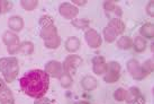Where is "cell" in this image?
<instances>
[{"label": "cell", "instance_id": "6da1fadb", "mask_svg": "<svg viewBox=\"0 0 154 104\" xmlns=\"http://www.w3.org/2000/svg\"><path fill=\"white\" fill-rule=\"evenodd\" d=\"M22 91L34 100L42 99L50 88V76L43 69H32L19 78Z\"/></svg>", "mask_w": 154, "mask_h": 104}, {"label": "cell", "instance_id": "7a4b0ae2", "mask_svg": "<svg viewBox=\"0 0 154 104\" xmlns=\"http://www.w3.org/2000/svg\"><path fill=\"white\" fill-rule=\"evenodd\" d=\"M0 73L6 83H13L19 74V62L16 57L0 58Z\"/></svg>", "mask_w": 154, "mask_h": 104}, {"label": "cell", "instance_id": "3957f363", "mask_svg": "<svg viewBox=\"0 0 154 104\" xmlns=\"http://www.w3.org/2000/svg\"><path fill=\"white\" fill-rule=\"evenodd\" d=\"M126 68H127L128 74L135 80L141 82V80H143V79H145L147 77V75L142 69V66L140 63V61L136 60V59H129L127 61V63H126Z\"/></svg>", "mask_w": 154, "mask_h": 104}, {"label": "cell", "instance_id": "277c9868", "mask_svg": "<svg viewBox=\"0 0 154 104\" xmlns=\"http://www.w3.org/2000/svg\"><path fill=\"white\" fill-rule=\"evenodd\" d=\"M59 14L64 19L72 21V19L78 17V15H79V8L75 7L74 5H72L71 2H69V1H63L59 6Z\"/></svg>", "mask_w": 154, "mask_h": 104}, {"label": "cell", "instance_id": "5b68a950", "mask_svg": "<svg viewBox=\"0 0 154 104\" xmlns=\"http://www.w3.org/2000/svg\"><path fill=\"white\" fill-rule=\"evenodd\" d=\"M85 40H86L87 45L91 49H98L103 44V37L99 32L94 28H88L85 32Z\"/></svg>", "mask_w": 154, "mask_h": 104}, {"label": "cell", "instance_id": "8992f818", "mask_svg": "<svg viewBox=\"0 0 154 104\" xmlns=\"http://www.w3.org/2000/svg\"><path fill=\"white\" fill-rule=\"evenodd\" d=\"M43 70L50 76V77L56 78V79H59V78L63 75V73H64L62 62H60V61H57V60L47 61L46 63H45V66H44Z\"/></svg>", "mask_w": 154, "mask_h": 104}, {"label": "cell", "instance_id": "52a82bcc", "mask_svg": "<svg viewBox=\"0 0 154 104\" xmlns=\"http://www.w3.org/2000/svg\"><path fill=\"white\" fill-rule=\"evenodd\" d=\"M82 58L80 56H78L75 53L73 54H69V56L65 57L64 61L62 62V66H63V70L65 73H72L74 70H77L82 63Z\"/></svg>", "mask_w": 154, "mask_h": 104}, {"label": "cell", "instance_id": "ba28073f", "mask_svg": "<svg viewBox=\"0 0 154 104\" xmlns=\"http://www.w3.org/2000/svg\"><path fill=\"white\" fill-rule=\"evenodd\" d=\"M138 101H145L144 96L142 94L141 89L136 86L129 87L128 89H126V99L125 102L127 104H134Z\"/></svg>", "mask_w": 154, "mask_h": 104}, {"label": "cell", "instance_id": "9c48e42d", "mask_svg": "<svg viewBox=\"0 0 154 104\" xmlns=\"http://www.w3.org/2000/svg\"><path fill=\"white\" fill-rule=\"evenodd\" d=\"M7 25H8L9 31H11L14 33H19L24 30V26H25V22H24V18L22 16H18V15H13L8 18L7 21Z\"/></svg>", "mask_w": 154, "mask_h": 104}, {"label": "cell", "instance_id": "30bf717a", "mask_svg": "<svg viewBox=\"0 0 154 104\" xmlns=\"http://www.w3.org/2000/svg\"><path fill=\"white\" fill-rule=\"evenodd\" d=\"M80 47H81V41L77 36H69L68 39L65 40L64 48L70 54H73L77 51H79Z\"/></svg>", "mask_w": 154, "mask_h": 104}, {"label": "cell", "instance_id": "8fae6325", "mask_svg": "<svg viewBox=\"0 0 154 104\" xmlns=\"http://www.w3.org/2000/svg\"><path fill=\"white\" fill-rule=\"evenodd\" d=\"M80 85L81 87L87 92H91V91H94L97 86H98V80H97V78L94 77V76H91V75H87L85 77L81 79V82H80Z\"/></svg>", "mask_w": 154, "mask_h": 104}, {"label": "cell", "instance_id": "7c38bea8", "mask_svg": "<svg viewBox=\"0 0 154 104\" xmlns=\"http://www.w3.org/2000/svg\"><path fill=\"white\" fill-rule=\"evenodd\" d=\"M1 40L6 47H10V45H15V44L20 43V39L18 36L17 33H14L11 31H6L1 36Z\"/></svg>", "mask_w": 154, "mask_h": 104}, {"label": "cell", "instance_id": "4fadbf2b", "mask_svg": "<svg viewBox=\"0 0 154 104\" xmlns=\"http://www.w3.org/2000/svg\"><path fill=\"white\" fill-rule=\"evenodd\" d=\"M108 27H110L111 30L115 32L116 34H117V36L118 35H122L123 33L125 32V30H126V25H125V23L122 21V19H119V18H110L109 19V22H108Z\"/></svg>", "mask_w": 154, "mask_h": 104}, {"label": "cell", "instance_id": "5bb4252c", "mask_svg": "<svg viewBox=\"0 0 154 104\" xmlns=\"http://www.w3.org/2000/svg\"><path fill=\"white\" fill-rule=\"evenodd\" d=\"M57 35H59V33H57V27L55 25L43 27V28H41V31H39V37L43 40V41L53 39V37H55Z\"/></svg>", "mask_w": 154, "mask_h": 104}, {"label": "cell", "instance_id": "9a60e30c", "mask_svg": "<svg viewBox=\"0 0 154 104\" xmlns=\"http://www.w3.org/2000/svg\"><path fill=\"white\" fill-rule=\"evenodd\" d=\"M140 36L145 40H152L154 37V26L152 23H145L140 28Z\"/></svg>", "mask_w": 154, "mask_h": 104}, {"label": "cell", "instance_id": "2e32d148", "mask_svg": "<svg viewBox=\"0 0 154 104\" xmlns=\"http://www.w3.org/2000/svg\"><path fill=\"white\" fill-rule=\"evenodd\" d=\"M147 48V41L145 39H143L142 36H135L133 39V48L134 51L137 53H143Z\"/></svg>", "mask_w": 154, "mask_h": 104}, {"label": "cell", "instance_id": "e0dca14e", "mask_svg": "<svg viewBox=\"0 0 154 104\" xmlns=\"http://www.w3.org/2000/svg\"><path fill=\"white\" fill-rule=\"evenodd\" d=\"M116 47L119 49V50H123V51H127V50H131L133 48V39L131 36H120L119 39L117 40L116 42Z\"/></svg>", "mask_w": 154, "mask_h": 104}, {"label": "cell", "instance_id": "ac0fdd59", "mask_svg": "<svg viewBox=\"0 0 154 104\" xmlns=\"http://www.w3.org/2000/svg\"><path fill=\"white\" fill-rule=\"evenodd\" d=\"M0 104H15L13 91L6 87L4 91L0 93Z\"/></svg>", "mask_w": 154, "mask_h": 104}, {"label": "cell", "instance_id": "d6986e66", "mask_svg": "<svg viewBox=\"0 0 154 104\" xmlns=\"http://www.w3.org/2000/svg\"><path fill=\"white\" fill-rule=\"evenodd\" d=\"M35 51V45L32 41H23L19 45V53H23L25 56H30Z\"/></svg>", "mask_w": 154, "mask_h": 104}, {"label": "cell", "instance_id": "ffe728a7", "mask_svg": "<svg viewBox=\"0 0 154 104\" xmlns=\"http://www.w3.org/2000/svg\"><path fill=\"white\" fill-rule=\"evenodd\" d=\"M59 82H60V85L62 88H64V89H69V88H71L73 85V77L72 75L70 74V73H63V75L59 78Z\"/></svg>", "mask_w": 154, "mask_h": 104}, {"label": "cell", "instance_id": "44dd1931", "mask_svg": "<svg viewBox=\"0 0 154 104\" xmlns=\"http://www.w3.org/2000/svg\"><path fill=\"white\" fill-rule=\"evenodd\" d=\"M71 25L73 27H75L78 30H82V31H86L89 28L90 26V21L88 18H74L71 21Z\"/></svg>", "mask_w": 154, "mask_h": 104}, {"label": "cell", "instance_id": "7402d4cb", "mask_svg": "<svg viewBox=\"0 0 154 104\" xmlns=\"http://www.w3.org/2000/svg\"><path fill=\"white\" fill-rule=\"evenodd\" d=\"M101 37H103V41L107 42V43H114L117 40V34L111 30L110 27L106 26L103 30V36Z\"/></svg>", "mask_w": 154, "mask_h": 104}, {"label": "cell", "instance_id": "603a6c76", "mask_svg": "<svg viewBox=\"0 0 154 104\" xmlns=\"http://www.w3.org/2000/svg\"><path fill=\"white\" fill-rule=\"evenodd\" d=\"M61 43H62V39H61L60 35H57L53 39L44 41V47L46 49H50V50H56V49L60 48Z\"/></svg>", "mask_w": 154, "mask_h": 104}, {"label": "cell", "instance_id": "cb8c5ba5", "mask_svg": "<svg viewBox=\"0 0 154 104\" xmlns=\"http://www.w3.org/2000/svg\"><path fill=\"white\" fill-rule=\"evenodd\" d=\"M20 6H22V8L26 11H33L35 9L38 7L39 2L37 0H22L20 2Z\"/></svg>", "mask_w": 154, "mask_h": 104}, {"label": "cell", "instance_id": "d4e9b609", "mask_svg": "<svg viewBox=\"0 0 154 104\" xmlns=\"http://www.w3.org/2000/svg\"><path fill=\"white\" fill-rule=\"evenodd\" d=\"M92 71L96 76H103L107 71V62H100L92 65Z\"/></svg>", "mask_w": 154, "mask_h": 104}, {"label": "cell", "instance_id": "484cf974", "mask_svg": "<svg viewBox=\"0 0 154 104\" xmlns=\"http://www.w3.org/2000/svg\"><path fill=\"white\" fill-rule=\"evenodd\" d=\"M103 82L107 84H115L120 79V74H116V73H110V71H106V74L103 76Z\"/></svg>", "mask_w": 154, "mask_h": 104}, {"label": "cell", "instance_id": "4316f807", "mask_svg": "<svg viewBox=\"0 0 154 104\" xmlns=\"http://www.w3.org/2000/svg\"><path fill=\"white\" fill-rule=\"evenodd\" d=\"M38 24H39V26H41V28L54 25V18L52 17L51 15H43V16L39 17Z\"/></svg>", "mask_w": 154, "mask_h": 104}, {"label": "cell", "instance_id": "83f0119b", "mask_svg": "<svg viewBox=\"0 0 154 104\" xmlns=\"http://www.w3.org/2000/svg\"><path fill=\"white\" fill-rule=\"evenodd\" d=\"M141 66H142V69H143V71L147 75V77H149V76L153 73V69H154L153 59H147V60H145L143 63H141Z\"/></svg>", "mask_w": 154, "mask_h": 104}, {"label": "cell", "instance_id": "f1b7e54d", "mask_svg": "<svg viewBox=\"0 0 154 104\" xmlns=\"http://www.w3.org/2000/svg\"><path fill=\"white\" fill-rule=\"evenodd\" d=\"M114 100L117 101V102H125V99H126V89L123 88V87H119L117 88L115 92H114Z\"/></svg>", "mask_w": 154, "mask_h": 104}, {"label": "cell", "instance_id": "f546056e", "mask_svg": "<svg viewBox=\"0 0 154 104\" xmlns=\"http://www.w3.org/2000/svg\"><path fill=\"white\" fill-rule=\"evenodd\" d=\"M13 9V2L7 0H0V15L9 13Z\"/></svg>", "mask_w": 154, "mask_h": 104}, {"label": "cell", "instance_id": "4dcf8cb0", "mask_svg": "<svg viewBox=\"0 0 154 104\" xmlns=\"http://www.w3.org/2000/svg\"><path fill=\"white\" fill-rule=\"evenodd\" d=\"M107 71L110 73H116V74H120L122 71V66L119 62L117 61H108L107 62Z\"/></svg>", "mask_w": 154, "mask_h": 104}, {"label": "cell", "instance_id": "1f68e13d", "mask_svg": "<svg viewBox=\"0 0 154 104\" xmlns=\"http://www.w3.org/2000/svg\"><path fill=\"white\" fill-rule=\"evenodd\" d=\"M103 10L107 13V15H109V13H112L116 7H117V2L112 1V0H106V1L103 2Z\"/></svg>", "mask_w": 154, "mask_h": 104}, {"label": "cell", "instance_id": "d6a6232c", "mask_svg": "<svg viewBox=\"0 0 154 104\" xmlns=\"http://www.w3.org/2000/svg\"><path fill=\"white\" fill-rule=\"evenodd\" d=\"M19 44H15V45H10V47H7V52L10 57H15L17 53H19Z\"/></svg>", "mask_w": 154, "mask_h": 104}, {"label": "cell", "instance_id": "836d02e7", "mask_svg": "<svg viewBox=\"0 0 154 104\" xmlns=\"http://www.w3.org/2000/svg\"><path fill=\"white\" fill-rule=\"evenodd\" d=\"M145 11L150 17H153L154 16V1L151 0V1L147 2V5H146V7H145Z\"/></svg>", "mask_w": 154, "mask_h": 104}, {"label": "cell", "instance_id": "e575fe53", "mask_svg": "<svg viewBox=\"0 0 154 104\" xmlns=\"http://www.w3.org/2000/svg\"><path fill=\"white\" fill-rule=\"evenodd\" d=\"M34 104H54V103L51 102L47 97L44 96V97H42V99H37V100H35Z\"/></svg>", "mask_w": 154, "mask_h": 104}, {"label": "cell", "instance_id": "d590c367", "mask_svg": "<svg viewBox=\"0 0 154 104\" xmlns=\"http://www.w3.org/2000/svg\"><path fill=\"white\" fill-rule=\"evenodd\" d=\"M91 62H92V65H94V63H100V62H106V59H105L103 56H94V58H92Z\"/></svg>", "mask_w": 154, "mask_h": 104}, {"label": "cell", "instance_id": "8d00e7d4", "mask_svg": "<svg viewBox=\"0 0 154 104\" xmlns=\"http://www.w3.org/2000/svg\"><path fill=\"white\" fill-rule=\"evenodd\" d=\"M112 13L115 14V16H116V18H122V16H123V9L120 8L119 6H118V5H117V7H116L115 8V10H114V11H112Z\"/></svg>", "mask_w": 154, "mask_h": 104}, {"label": "cell", "instance_id": "74e56055", "mask_svg": "<svg viewBox=\"0 0 154 104\" xmlns=\"http://www.w3.org/2000/svg\"><path fill=\"white\" fill-rule=\"evenodd\" d=\"M71 4L74 5L75 7H78V6H86L88 4V1L87 0H72Z\"/></svg>", "mask_w": 154, "mask_h": 104}, {"label": "cell", "instance_id": "f35d334b", "mask_svg": "<svg viewBox=\"0 0 154 104\" xmlns=\"http://www.w3.org/2000/svg\"><path fill=\"white\" fill-rule=\"evenodd\" d=\"M7 87V83L4 80V78H0V93Z\"/></svg>", "mask_w": 154, "mask_h": 104}, {"label": "cell", "instance_id": "ab89813d", "mask_svg": "<svg viewBox=\"0 0 154 104\" xmlns=\"http://www.w3.org/2000/svg\"><path fill=\"white\" fill-rule=\"evenodd\" d=\"M74 104H90V102H88V101H77Z\"/></svg>", "mask_w": 154, "mask_h": 104}, {"label": "cell", "instance_id": "60d3db41", "mask_svg": "<svg viewBox=\"0 0 154 104\" xmlns=\"http://www.w3.org/2000/svg\"><path fill=\"white\" fill-rule=\"evenodd\" d=\"M134 104H145V101H138V102H136V103Z\"/></svg>", "mask_w": 154, "mask_h": 104}]
</instances>
